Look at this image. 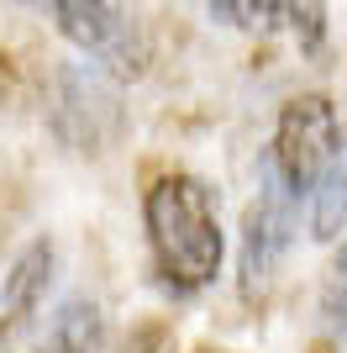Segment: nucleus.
I'll use <instances>...</instances> for the list:
<instances>
[{"label":"nucleus","instance_id":"423d86ee","mask_svg":"<svg viewBox=\"0 0 347 353\" xmlns=\"http://www.w3.org/2000/svg\"><path fill=\"white\" fill-rule=\"evenodd\" d=\"M43 353H105V311L90 295H69L48 322Z\"/></svg>","mask_w":347,"mask_h":353},{"label":"nucleus","instance_id":"1a4fd4ad","mask_svg":"<svg viewBox=\"0 0 347 353\" xmlns=\"http://www.w3.org/2000/svg\"><path fill=\"white\" fill-rule=\"evenodd\" d=\"M316 311H321V327H326L337 343H347V237L332 248V259H326V269H321Z\"/></svg>","mask_w":347,"mask_h":353},{"label":"nucleus","instance_id":"0eeeda50","mask_svg":"<svg viewBox=\"0 0 347 353\" xmlns=\"http://www.w3.org/2000/svg\"><path fill=\"white\" fill-rule=\"evenodd\" d=\"M211 21H221L227 32L242 37H274L300 16V0H205Z\"/></svg>","mask_w":347,"mask_h":353},{"label":"nucleus","instance_id":"6e6552de","mask_svg":"<svg viewBox=\"0 0 347 353\" xmlns=\"http://www.w3.org/2000/svg\"><path fill=\"white\" fill-rule=\"evenodd\" d=\"M311 237L316 243H342L347 237V137L342 148H337L332 169H326V179L316 185V195H311Z\"/></svg>","mask_w":347,"mask_h":353},{"label":"nucleus","instance_id":"f03ea898","mask_svg":"<svg viewBox=\"0 0 347 353\" xmlns=\"http://www.w3.org/2000/svg\"><path fill=\"white\" fill-rule=\"evenodd\" d=\"M53 21V32L69 48H79L90 63L111 79H143L153 63L147 27L121 0H32Z\"/></svg>","mask_w":347,"mask_h":353},{"label":"nucleus","instance_id":"f257e3e1","mask_svg":"<svg viewBox=\"0 0 347 353\" xmlns=\"http://www.w3.org/2000/svg\"><path fill=\"white\" fill-rule=\"evenodd\" d=\"M143 227L153 269L174 295H200L216 285L221 259H227V232H221L216 190L200 174H158L143 195Z\"/></svg>","mask_w":347,"mask_h":353},{"label":"nucleus","instance_id":"7ed1b4c3","mask_svg":"<svg viewBox=\"0 0 347 353\" xmlns=\"http://www.w3.org/2000/svg\"><path fill=\"white\" fill-rule=\"evenodd\" d=\"M342 137H347V127H342V117H337V105L326 101V95H316V90H311V95H289V101L279 105L274 143H269L263 169H269L300 206H311V195H316V185L326 179Z\"/></svg>","mask_w":347,"mask_h":353},{"label":"nucleus","instance_id":"20e7f679","mask_svg":"<svg viewBox=\"0 0 347 353\" xmlns=\"http://www.w3.org/2000/svg\"><path fill=\"white\" fill-rule=\"evenodd\" d=\"M295 227H300V201L269 169H258V195L242 211V243H237V290H242V301H263V290L274 285L289 243H295Z\"/></svg>","mask_w":347,"mask_h":353},{"label":"nucleus","instance_id":"39448f33","mask_svg":"<svg viewBox=\"0 0 347 353\" xmlns=\"http://www.w3.org/2000/svg\"><path fill=\"white\" fill-rule=\"evenodd\" d=\"M53 259L58 253L48 237H32L27 248L11 259L6 280H0V348H11L32 327V316L43 311V295L53 285Z\"/></svg>","mask_w":347,"mask_h":353}]
</instances>
